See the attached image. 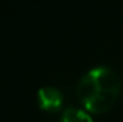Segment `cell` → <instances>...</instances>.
Wrapping results in <instances>:
<instances>
[{
  "label": "cell",
  "instance_id": "cell-1",
  "mask_svg": "<svg viewBox=\"0 0 123 122\" xmlns=\"http://www.w3.org/2000/svg\"><path fill=\"white\" fill-rule=\"evenodd\" d=\"M76 92L80 102L90 112H106L113 106L119 96V75L110 66H94L82 76V79L77 83Z\"/></svg>",
  "mask_w": 123,
  "mask_h": 122
},
{
  "label": "cell",
  "instance_id": "cell-2",
  "mask_svg": "<svg viewBox=\"0 0 123 122\" xmlns=\"http://www.w3.org/2000/svg\"><path fill=\"white\" fill-rule=\"evenodd\" d=\"M37 101L40 108L46 111H57L63 105V95L56 86H42L37 91Z\"/></svg>",
  "mask_w": 123,
  "mask_h": 122
},
{
  "label": "cell",
  "instance_id": "cell-3",
  "mask_svg": "<svg viewBox=\"0 0 123 122\" xmlns=\"http://www.w3.org/2000/svg\"><path fill=\"white\" fill-rule=\"evenodd\" d=\"M60 122H93V118L83 109L69 106L64 109Z\"/></svg>",
  "mask_w": 123,
  "mask_h": 122
}]
</instances>
